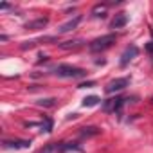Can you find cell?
<instances>
[{
	"label": "cell",
	"mask_w": 153,
	"mask_h": 153,
	"mask_svg": "<svg viewBox=\"0 0 153 153\" xmlns=\"http://www.w3.org/2000/svg\"><path fill=\"white\" fill-rule=\"evenodd\" d=\"M51 130H52V121L45 119V131H51Z\"/></svg>",
	"instance_id": "17"
},
{
	"label": "cell",
	"mask_w": 153,
	"mask_h": 153,
	"mask_svg": "<svg viewBox=\"0 0 153 153\" xmlns=\"http://www.w3.org/2000/svg\"><path fill=\"white\" fill-rule=\"evenodd\" d=\"M106 7H108V4H97V6H94V9H92V15H94V16H105V13H106Z\"/></svg>",
	"instance_id": "13"
},
{
	"label": "cell",
	"mask_w": 153,
	"mask_h": 153,
	"mask_svg": "<svg viewBox=\"0 0 153 153\" xmlns=\"http://www.w3.org/2000/svg\"><path fill=\"white\" fill-rule=\"evenodd\" d=\"M58 149H59V144L51 142V144H47L45 148H42V149H40V153H58Z\"/></svg>",
	"instance_id": "14"
},
{
	"label": "cell",
	"mask_w": 153,
	"mask_h": 153,
	"mask_svg": "<svg viewBox=\"0 0 153 153\" xmlns=\"http://www.w3.org/2000/svg\"><path fill=\"white\" fill-rule=\"evenodd\" d=\"M115 40H117L115 34H105V36H101V38H96L94 42H90L88 49H90L92 52H101V51L110 49V47L115 43Z\"/></svg>",
	"instance_id": "2"
},
{
	"label": "cell",
	"mask_w": 153,
	"mask_h": 153,
	"mask_svg": "<svg viewBox=\"0 0 153 153\" xmlns=\"http://www.w3.org/2000/svg\"><path fill=\"white\" fill-rule=\"evenodd\" d=\"M67 151H78V153H81L83 148H81L78 142H61L58 153H67Z\"/></svg>",
	"instance_id": "8"
},
{
	"label": "cell",
	"mask_w": 153,
	"mask_h": 153,
	"mask_svg": "<svg viewBox=\"0 0 153 153\" xmlns=\"http://www.w3.org/2000/svg\"><path fill=\"white\" fill-rule=\"evenodd\" d=\"M123 105H124L123 97H110V99H106L103 103V110L105 112H119Z\"/></svg>",
	"instance_id": "6"
},
{
	"label": "cell",
	"mask_w": 153,
	"mask_h": 153,
	"mask_svg": "<svg viewBox=\"0 0 153 153\" xmlns=\"http://www.w3.org/2000/svg\"><path fill=\"white\" fill-rule=\"evenodd\" d=\"M130 85V78H117V79H112L108 85H106V92L108 94H114V92H119L123 88H126Z\"/></svg>",
	"instance_id": "3"
},
{
	"label": "cell",
	"mask_w": 153,
	"mask_h": 153,
	"mask_svg": "<svg viewBox=\"0 0 153 153\" xmlns=\"http://www.w3.org/2000/svg\"><path fill=\"white\" fill-rule=\"evenodd\" d=\"M139 56V49H137V45H128L126 49H124V52H123V56H121V67H126L131 59H135Z\"/></svg>",
	"instance_id": "4"
},
{
	"label": "cell",
	"mask_w": 153,
	"mask_h": 153,
	"mask_svg": "<svg viewBox=\"0 0 153 153\" xmlns=\"http://www.w3.org/2000/svg\"><path fill=\"white\" fill-rule=\"evenodd\" d=\"M99 133H101V130L96 128V126H85V128H81V131H79V135H81L83 139L96 137V135H99Z\"/></svg>",
	"instance_id": "10"
},
{
	"label": "cell",
	"mask_w": 153,
	"mask_h": 153,
	"mask_svg": "<svg viewBox=\"0 0 153 153\" xmlns=\"http://www.w3.org/2000/svg\"><path fill=\"white\" fill-rule=\"evenodd\" d=\"M52 72L56 76H59V78H83V76H87V72L83 68L72 67V65H58Z\"/></svg>",
	"instance_id": "1"
},
{
	"label": "cell",
	"mask_w": 153,
	"mask_h": 153,
	"mask_svg": "<svg viewBox=\"0 0 153 153\" xmlns=\"http://www.w3.org/2000/svg\"><path fill=\"white\" fill-rule=\"evenodd\" d=\"M83 45V42L81 40H70V42H63V43H59V47L61 49H65V51H70V49H79Z\"/></svg>",
	"instance_id": "12"
},
{
	"label": "cell",
	"mask_w": 153,
	"mask_h": 153,
	"mask_svg": "<svg viewBox=\"0 0 153 153\" xmlns=\"http://www.w3.org/2000/svg\"><path fill=\"white\" fill-rule=\"evenodd\" d=\"M97 103H99V97H97V96H88V97L83 99L81 105H83V106H96Z\"/></svg>",
	"instance_id": "15"
},
{
	"label": "cell",
	"mask_w": 153,
	"mask_h": 153,
	"mask_svg": "<svg viewBox=\"0 0 153 153\" xmlns=\"http://www.w3.org/2000/svg\"><path fill=\"white\" fill-rule=\"evenodd\" d=\"M94 85V81H88V83H81V85H78L79 88H85V87H92Z\"/></svg>",
	"instance_id": "19"
},
{
	"label": "cell",
	"mask_w": 153,
	"mask_h": 153,
	"mask_svg": "<svg viewBox=\"0 0 153 153\" xmlns=\"http://www.w3.org/2000/svg\"><path fill=\"white\" fill-rule=\"evenodd\" d=\"M0 9H11L9 4H0Z\"/></svg>",
	"instance_id": "20"
},
{
	"label": "cell",
	"mask_w": 153,
	"mask_h": 153,
	"mask_svg": "<svg viewBox=\"0 0 153 153\" xmlns=\"http://www.w3.org/2000/svg\"><path fill=\"white\" fill-rule=\"evenodd\" d=\"M47 24H49V20H47V18H38V20L29 22V24L25 25V29H43Z\"/></svg>",
	"instance_id": "11"
},
{
	"label": "cell",
	"mask_w": 153,
	"mask_h": 153,
	"mask_svg": "<svg viewBox=\"0 0 153 153\" xmlns=\"http://www.w3.org/2000/svg\"><path fill=\"white\" fill-rule=\"evenodd\" d=\"M2 146L6 149H22V148H29L31 140H24V139H6L2 142Z\"/></svg>",
	"instance_id": "5"
},
{
	"label": "cell",
	"mask_w": 153,
	"mask_h": 153,
	"mask_svg": "<svg viewBox=\"0 0 153 153\" xmlns=\"http://www.w3.org/2000/svg\"><path fill=\"white\" fill-rule=\"evenodd\" d=\"M56 99H42V101H38V105H42V106H54L56 103H54Z\"/></svg>",
	"instance_id": "16"
},
{
	"label": "cell",
	"mask_w": 153,
	"mask_h": 153,
	"mask_svg": "<svg viewBox=\"0 0 153 153\" xmlns=\"http://www.w3.org/2000/svg\"><path fill=\"white\" fill-rule=\"evenodd\" d=\"M128 24V16L124 15V13H119V15H115V18L112 20V29H121V27H124Z\"/></svg>",
	"instance_id": "9"
},
{
	"label": "cell",
	"mask_w": 153,
	"mask_h": 153,
	"mask_svg": "<svg viewBox=\"0 0 153 153\" xmlns=\"http://www.w3.org/2000/svg\"><path fill=\"white\" fill-rule=\"evenodd\" d=\"M81 20H83V16L81 15H78L76 18H72V20H68V22H65L59 29H58V33H68V31H72V29H76L79 24H81Z\"/></svg>",
	"instance_id": "7"
},
{
	"label": "cell",
	"mask_w": 153,
	"mask_h": 153,
	"mask_svg": "<svg viewBox=\"0 0 153 153\" xmlns=\"http://www.w3.org/2000/svg\"><path fill=\"white\" fill-rule=\"evenodd\" d=\"M146 51H148L149 54H153V42H149V43L146 45Z\"/></svg>",
	"instance_id": "18"
}]
</instances>
